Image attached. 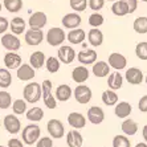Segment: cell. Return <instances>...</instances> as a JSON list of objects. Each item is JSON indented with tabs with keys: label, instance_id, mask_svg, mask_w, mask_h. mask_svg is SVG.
<instances>
[{
	"label": "cell",
	"instance_id": "6da1fadb",
	"mask_svg": "<svg viewBox=\"0 0 147 147\" xmlns=\"http://www.w3.org/2000/svg\"><path fill=\"white\" fill-rule=\"evenodd\" d=\"M41 94H42L41 85L37 84V82H29L27 86H24V90H23L24 99L29 103L38 102L41 99Z\"/></svg>",
	"mask_w": 147,
	"mask_h": 147
},
{
	"label": "cell",
	"instance_id": "7a4b0ae2",
	"mask_svg": "<svg viewBox=\"0 0 147 147\" xmlns=\"http://www.w3.org/2000/svg\"><path fill=\"white\" fill-rule=\"evenodd\" d=\"M40 134H41V130L38 127V125H34V123L28 125V126H25L23 129V135H21L23 137V142L25 144H28V146H31V144L37 142V139L40 138Z\"/></svg>",
	"mask_w": 147,
	"mask_h": 147
},
{
	"label": "cell",
	"instance_id": "3957f363",
	"mask_svg": "<svg viewBox=\"0 0 147 147\" xmlns=\"http://www.w3.org/2000/svg\"><path fill=\"white\" fill-rule=\"evenodd\" d=\"M41 90H42V94L41 97L44 98V103L48 109H56L57 107V101L52 94V81L51 80H45L42 84H41Z\"/></svg>",
	"mask_w": 147,
	"mask_h": 147
},
{
	"label": "cell",
	"instance_id": "277c9868",
	"mask_svg": "<svg viewBox=\"0 0 147 147\" xmlns=\"http://www.w3.org/2000/svg\"><path fill=\"white\" fill-rule=\"evenodd\" d=\"M65 31L62 28H58V27H53L51 28L47 33V41L48 44L52 45V47H58L61 45L64 41H65Z\"/></svg>",
	"mask_w": 147,
	"mask_h": 147
},
{
	"label": "cell",
	"instance_id": "5b68a950",
	"mask_svg": "<svg viewBox=\"0 0 147 147\" xmlns=\"http://www.w3.org/2000/svg\"><path fill=\"white\" fill-rule=\"evenodd\" d=\"M73 94H74L76 101H77L78 103H81V105L89 103L90 99H92V89H90L89 86L82 85V84L76 88L74 92H73Z\"/></svg>",
	"mask_w": 147,
	"mask_h": 147
},
{
	"label": "cell",
	"instance_id": "8992f818",
	"mask_svg": "<svg viewBox=\"0 0 147 147\" xmlns=\"http://www.w3.org/2000/svg\"><path fill=\"white\" fill-rule=\"evenodd\" d=\"M1 45L9 52H16L20 49V40L15 33H4L1 37Z\"/></svg>",
	"mask_w": 147,
	"mask_h": 147
},
{
	"label": "cell",
	"instance_id": "52a82bcc",
	"mask_svg": "<svg viewBox=\"0 0 147 147\" xmlns=\"http://www.w3.org/2000/svg\"><path fill=\"white\" fill-rule=\"evenodd\" d=\"M3 123H4L5 130H7L9 134H13V135L19 133L21 129V122L16 117V114H8V115H5L4 117Z\"/></svg>",
	"mask_w": 147,
	"mask_h": 147
},
{
	"label": "cell",
	"instance_id": "ba28073f",
	"mask_svg": "<svg viewBox=\"0 0 147 147\" xmlns=\"http://www.w3.org/2000/svg\"><path fill=\"white\" fill-rule=\"evenodd\" d=\"M47 129H48L49 135L52 138H55V139H60L65 134L64 125H62L61 121H58V119H51L48 122V125H47Z\"/></svg>",
	"mask_w": 147,
	"mask_h": 147
},
{
	"label": "cell",
	"instance_id": "9c48e42d",
	"mask_svg": "<svg viewBox=\"0 0 147 147\" xmlns=\"http://www.w3.org/2000/svg\"><path fill=\"white\" fill-rule=\"evenodd\" d=\"M58 60H60V62H62V64H72L73 61H74L76 58V51L72 48V47H69V45H62V47H60L58 48Z\"/></svg>",
	"mask_w": 147,
	"mask_h": 147
},
{
	"label": "cell",
	"instance_id": "30bf717a",
	"mask_svg": "<svg viewBox=\"0 0 147 147\" xmlns=\"http://www.w3.org/2000/svg\"><path fill=\"white\" fill-rule=\"evenodd\" d=\"M44 40V33L41 29L36 28H29L25 32V42L28 45H40Z\"/></svg>",
	"mask_w": 147,
	"mask_h": 147
},
{
	"label": "cell",
	"instance_id": "8fae6325",
	"mask_svg": "<svg viewBox=\"0 0 147 147\" xmlns=\"http://www.w3.org/2000/svg\"><path fill=\"white\" fill-rule=\"evenodd\" d=\"M47 21H48V17L44 12H33V13L29 16V21L28 24L31 28H36V29H41L47 25Z\"/></svg>",
	"mask_w": 147,
	"mask_h": 147
},
{
	"label": "cell",
	"instance_id": "7c38bea8",
	"mask_svg": "<svg viewBox=\"0 0 147 147\" xmlns=\"http://www.w3.org/2000/svg\"><path fill=\"white\" fill-rule=\"evenodd\" d=\"M81 16L76 12H72V13H66L65 16L62 17V25L68 29H74V28H78L80 24H81Z\"/></svg>",
	"mask_w": 147,
	"mask_h": 147
},
{
	"label": "cell",
	"instance_id": "4fadbf2b",
	"mask_svg": "<svg viewBox=\"0 0 147 147\" xmlns=\"http://www.w3.org/2000/svg\"><path fill=\"white\" fill-rule=\"evenodd\" d=\"M125 77H126V81L131 85H139L143 81V73L138 68H129L126 70Z\"/></svg>",
	"mask_w": 147,
	"mask_h": 147
},
{
	"label": "cell",
	"instance_id": "5bb4252c",
	"mask_svg": "<svg viewBox=\"0 0 147 147\" xmlns=\"http://www.w3.org/2000/svg\"><path fill=\"white\" fill-rule=\"evenodd\" d=\"M88 119L93 125H99L105 119V111L102 110V107L99 106H92L88 110Z\"/></svg>",
	"mask_w": 147,
	"mask_h": 147
},
{
	"label": "cell",
	"instance_id": "9a60e30c",
	"mask_svg": "<svg viewBox=\"0 0 147 147\" xmlns=\"http://www.w3.org/2000/svg\"><path fill=\"white\" fill-rule=\"evenodd\" d=\"M77 58L82 65H92L97 61V52L93 49H84L77 55Z\"/></svg>",
	"mask_w": 147,
	"mask_h": 147
},
{
	"label": "cell",
	"instance_id": "2e32d148",
	"mask_svg": "<svg viewBox=\"0 0 147 147\" xmlns=\"http://www.w3.org/2000/svg\"><path fill=\"white\" fill-rule=\"evenodd\" d=\"M109 65L111 68L117 69V70H121V69H125L127 65V60L126 57L121 53H111L109 56Z\"/></svg>",
	"mask_w": 147,
	"mask_h": 147
},
{
	"label": "cell",
	"instance_id": "e0dca14e",
	"mask_svg": "<svg viewBox=\"0 0 147 147\" xmlns=\"http://www.w3.org/2000/svg\"><path fill=\"white\" fill-rule=\"evenodd\" d=\"M34 77V69L31 66V64H21L17 68V78L20 81H29Z\"/></svg>",
	"mask_w": 147,
	"mask_h": 147
},
{
	"label": "cell",
	"instance_id": "ac0fdd59",
	"mask_svg": "<svg viewBox=\"0 0 147 147\" xmlns=\"http://www.w3.org/2000/svg\"><path fill=\"white\" fill-rule=\"evenodd\" d=\"M68 123L73 129H84L86 125V118L81 113L73 111L68 115Z\"/></svg>",
	"mask_w": 147,
	"mask_h": 147
},
{
	"label": "cell",
	"instance_id": "d6986e66",
	"mask_svg": "<svg viewBox=\"0 0 147 147\" xmlns=\"http://www.w3.org/2000/svg\"><path fill=\"white\" fill-rule=\"evenodd\" d=\"M85 38H86V33L81 28L70 29V32L66 34V40H68L70 44H81Z\"/></svg>",
	"mask_w": 147,
	"mask_h": 147
},
{
	"label": "cell",
	"instance_id": "ffe728a7",
	"mask_svg": "<svg viewBox=\"0 0 147 147\" xmlns=\"http://www.w3.org/2000/svg\"><path fill=\"white\" fill-rule=\"evenodd\" d=\"M4 65L7 66V69H17L21 65V57L15 52H8L4 56Z\"/></svg>",
	"mask_w": 147,
	"mask_h": 147
},
{
	"label": "cell",
	"instance_id": "44dd1931",
	"mask_svg": "<svg viewBox=\"0 0 147 147\" xmlns=\"http://www.w3.org/2000/svg\"><path fill=\"white\" fill-rule=\"evenodd\" d=\"M66 143L69 147H81L84 143V138L81 133L77 130H70L66 134Z\"/></svg>",
	"mask_w": 147,
	"mask_h": 147
},
{
	"label": "cell",
	"instance_id": "7402d4cb",
	"mask_svg": "<svg viewBox=\"0 0 147 147\" xmlns=\"http://www.w3.org/2000/svg\"><path fill=\"white\" fill-rule=\"evenodd\" d=\"M72 78L77 84H84L86 80L89 78V70L85 66H77L73 69L72 72Z\"/></svg>",
	"mask_w": 147,
	"mask_h": 147
},
{
	"label": "cell",
	"instance_id": "603a6c76",
	"mask_svg": "<svg viewBox=\"0 0 147 147\" xmlns=\"http://www.w3.org/2000/svg\"><path fill=\"white\" fill-rule=\"evenodd\" d=\"M92 72L96 77H106L110 73V65H107L105 61H97L93 64Z\"/></svg>",
	"mask_w": 147,
	"mask_h": 147
},
{
	"label": "cell",
	"instance_id": "cb8c5ba5",
	"mask_svg": "<svg viewBox=\"0 0 147 147\" xmlns=\"http://www.w3.org/2000/svg\"><path fill=\"white\" fill-rule=\"evenodd\" d=\"M88 40H89L90 45H93V47H99V45L103 42V34L98 28H92L89 31V33H88Z\"/></svg>",
	"mask_w": 147,
	"mask_h": 147
},
{
	"label": "cell",
	"instance_id": "d4e9b609",
	"mask_svg": "<svg viewBox=\"0 0 147 147\" xmlns=\"http://www.w3.org/2000/svg\"><path fill=\"white\" fill-rule=\"evenodd\" d=\"M114 113L118 118H126L131 114V105L129 102H118L115 103V109H114Z\"/></svg>",
	"mask_w": 147,
	"mask_h": 147
},
{
	"label": "cell",
	"instance_id": "484cf974",
	"mask_svg": "<svg viewBox=\"0 0 147 147\" xmlns=\"http://www.w3.org/2000/svg\"><path fill=\"white\" fill-rule=\"evenodd\" d=\"M72 88L69 85H60L56 89V99L61 101V102H65L72 97Z\"/></svg>",
	"mask_w": 147,
	"mask_h": 147
},
{
	"label": "cell",
	"instance_id": "4316f807",
	"mask_svg": "<svg viewBox=\"0 0 147 147\" xmlns=\"http://www.w3.org/2000/svg\"><path fill=\"white\" fill-rule=\"evenodd\" d=\"M45 60H47V57H45L44 52H41V51L33 52L31 55V57H29V62H31V66L33 69H40L41 66L44 65Z\"/></svg>",
	"mask_w": 147,
	"mask_h": 147
},
{
	"label": "cell",
	"instance_id": "83f0119b",
	"mask_svg": "<svg viewBox=\"0 0 147 147\" xmlns=\"http://www.w3.org/2000/svg\"><path fill=\"white\" fill-rule=\"evenodd\" d=\"M123 85V77L118 72L111 73L107 78V86L111 90H119Z\"/></svg>",
	"mask_w": 147,
	"mask_h": 147
},
{
	"label": "cell",
	"instance_id": "f1b7e54d",
	"mask_svg": "<svg viewBox=\"0 0 147 147\" xmlns=\"http://www.w3.org/2000/svg\"><path fill=\"white\" fill-rule=\"evenodd\" d=\"M11 32L15 34H21L25 31V21L23 17H13L12 21H9Z\"/></svg>",
	"mask_w": 147,
	"mask_h": 147
},
{
	"label": "cell",
	"instance_id": "f546056e",
	"mask_svg": "<svg viewBox=\"0 0 147 147\" xmlns=\"http://www.w3.org/2000/svg\"><path fill=\"white\" fill-rule=\"evenodd\" d=\"M121 129H122V131L126 135H129V137H131V135H135L138 131V123L135 122L134 119H126L122 122V126H121Z\"/></svg>",
	"mask_w": 147,
	"mask_h": 147
},
{
	"label": "cell",
	"instance_id": "4dcf8cb0",
	"mask_svg": "<svg viewBox=\"0 0 147 147\" xmlns=\"http://www.w3.org/2000/svg\"><path fill=\"white\" fill-rule=\"evenodd\" d=\"M4 8L11 13H17L23 8V0H3Z\"/></svg>",
	"mask_w": 147,
	"mask_h": 147
},
{
	"label": "cell",
	"instance_id": "1f68e13d",
	"mask_svg": "<svg viewBox=\"0 0 147 147\" xmlns=\"http://www.w3.org/2000/svg\"><path fill=\"white\" fill-rule=\"evenodd\" d=\"M102 102L106 106H114L118 102V96H117L115 90H105L102 93Z\"/></svg>",
	"mask_w": 147,
	"mask_h": 147
},
{
	"label": "cell",
	"instance_id": "d6a6232c",
	"mask_svg": "<svg viewBox=\"0 0 147 147\" xmlns=\"http://www.w3.org/2000/svg\"><path fill=\"white\" fill-rule=\"evenodd\" d=\"M133 28H134V31L137 32V33H139V34L147 33V17L146 16L137 17V19L134 20Z\"/></svg>",
	"mask_w": 147,
	"mask_h": 147
},
{
	"label": "cell",
	"instance_id": "836d02e7",
	"mask_svg": "<svg viewBox=\"0 0 147 147\" xmlns=\"http://www.w3.org/2000/svg\"><path fill=\"white\" fill-rule=\"evenodd\" d=\"M44 118V111L41 107H32L31 110L27 111V119L32 121V122H38Z\"/></svg>",
	"mask_w": 147,
	"mask_h": 147
},
{
	"label": "cell",
	"instance_id": "e575fe53",
	"mask_svg": "<svg viewBox=\"0 0 147 147\" xmlns=\"http://www.w3.org/2000/svg\"><path fill=\"white\" fill-rule=\"evenodd\" d=\"M12 84V76L9 73V69L0 68V88H9Z\"/></svg>",
	"mask_w": 147,
	"mask_h": 147
},
{
	"label": "cell",
	"instance_id": "d590c367",
	"mask_svg": "<svg viewBox=\"0 0 147 147\" xmlns=\"http://www.w3.org/2000/svg\"><path fill=\"white\" fill-rule=\"evenodd\" d=\"M12 111L16 115L24 114L27 111V101L25 99H15L12 103Z\"/></svg>",
	"mask_w": 147,
	"mask_h": 147
},
{
	"label": "cell",
	"instance_id": "8d00e7d4",
	"mask_svg": "<svg viewBox=\"0 0 147 147\" xmlns=\"http://www.w3.org/2000/svg\"><path fill=\"white\" fill-rule=\"evenodd\" d=\"M45 66L49 73H57L60 69V60L57 57H48L45 60Z\"/></svg>",
	"mask_w": 147,
	"mask_h": 147
},
{
	"label": "cell",
	"instance_id": "74e56055",
	"mask_svg": "<svg viewBox=\"0 0 147 147\" xmlns=\"http://www.w3.org/2000/svg\"><path fill=\"white\" fill-rule=\"evenodd\" d=\"M135 55H137V57L139 60L147 61V41L137 44V47H135Z\"/></svg>",
	"mask_w": 147,
	"mask_h": 147
},
{
	"label": "cell",
	"instance_id": "f35d334b",
	"mask_svg": "<svg viewBox=\"0 0 147 147\" xmlns=\"http://www.w3.org/2000/svg\"><path fill=\"white\" fill-rule=\"evenodd\" d=\"M69 4L74 12H84L88 7V0H69Z\"/></svg>",
	"mask_w": 147,
	"mask_h": 147
},
{
	"label": "cell",
	"instance_id": "ab89813d",
	"mask_svg": "<svg viewBox=\"0 0 147 147\" xmlns=\"http://www.w3.org/2000/svg\"><path fill=\"white\" fill-rule=\"evenodd\" d=\"M12 105V97L8 92H0V109H8Z\"/></svg>",
	"mask_w": 147,
	"mask_h": 147
},
{
	"label": "cell",
	"instance_id": "60d3db41",
	"mask_svg": "<svg viewBox=\"0 0 147 147\" xmlns=\"http://www.w3.org/2000/svg\"><path fill=\"white\" fill-rule=\"evenodd\" d=\"M113 147H131V142L125 135H115L113 139Z\"/></svg>",
	"mask_w": 147,
	"mask_h": 147
},
{
	"label": "cell",
	"instance_id": "b9f144b4",
	"mask_svg": "<svg viewBox=\"0 0 147 147\" xmlns=\"http://www.w3.org/2000/svg\"><path fill=\"white\" fill-rule=\"evenodd\" d=\"M103 23H105V19H103V16L101 13H98V12H94V13H92L89 16V24L92 25L93 28L101 27Z\"/></svg>",
	"mask_w": 147,
	"mask_h": 147
},
{
	"label": "cell",
	"instance_id": "7bdbcfd3",
	"mask_svg": "<svg viewBox=\"0 0 147 147\" xmlns=\"http://www.w3.org/2000/svg\"><path fill=\"white\" fill-rule=\"evenodd\" d=\"M111 12H113L115 16H119V17L129 15L127 13V11H126V8L123 7V4L121 3V0L119 1H114V4L111 5Z\"/></svg>",
	"mask_w": 147,
	"mask_h": 147
},
{
	"label": "cell",
	"instance_id": "ee69618b",
	"mask_svg": "<svg viewBox=\"0 0 147 147\" xmlns=\"http://www.w3.org/2000/svg\"><path fill=\"white\" fill-rule=\"evenodd\" d=\"M121 3L123 4V7L126 8L127 13L135 12V9L138 7V0H121Z\"/></svg>",
	"mask_w": 147,
	"mask_h": 147
},
{
	"label": "cell",
	"instance_id": "f6af8a7d",
	"mask_svg": "<svg viewBox=\"0 0 147 147\" xmlns=\"http://www.w3.org/2000/svg\"><path fill=\"white\" fill-rule=\"evenodd\" d=\"M105 5V0H88V7L94 12H98Z\"/></svg>",
	"mask_w": 147,
	"mask_h": 147
},
{
	"label": "cell",
	"instance_id": "bcb514c9",
	"mask_svg": "<svg viewBox=\"0 0 147 147\" xmlns=\"http://www.w3.org/2000/svg\"><path fill=\"white\" fill-rule=\"evenodd\" d=\"M36 147H53V140L49 137L38 138L36 142Z\"/></svg>",
	"mask_w": 147,
	"mask_h": 147
},
{
	"label": "cell",
	"instance_id": "7dc6e473",
	"mask_svg": "<svg viewBox=\"0 0 147 147\" xmlns=\"http://www.w3.org/2000/svg\"><path fill=\"white\" fill-rule=\"evenodd\" d=\"M8 28H9V21H8V19L7 17L0 16V34L5 33Z\"/></svg>",
	"mask_w": 147,
	"mask_h": 147
},
{
	"label": "cell",
	"instance_id": "c3c4849f",
	"mask_svg": "<svg viewBox=\"0 0 147 147\" xmlns=\"http://www.w3.org/2000/svg\"><path fill=\"white\" fill-rule=\"evenodd\" d=\"M138 109H139V111H142V113H147V94L139 99V102H138Z\"/></svg>",
	"mask_w": 147,
	"mask_h": 147
},
{
	"label": "cell",
	"instance_id": "681fc988",
	"mask_svg": "<svg viewBox=\"0 0 147 147\" xmlns=\"http://www.w3.org/2000/svg\"><path fill=\"white\" fill-rule=\"evenodd\" d=\"M8 147H24V144H23V142L20 139L13 138V139L8 140Z\"/></svg>",
	"mask_w": 147,
	"mask_h": 147
},
{
	"label": "cell",
	"instance_id": "f907efd6",
	"mask_svg": "<svg viewBox=\"0 0 147 147\" xmlns=\"http://www.w3.org/2000/svg\"><path fill=\"white\" fill-rule=\"evenodd\" d=\"M142 135H143V139L146 140V143H147V125L143 127V130H142Z\"/></svg>",
	"mask_w": 147,
	"mask_h": 147
},
{
	"label": "cell",
	"instance_id": "816d5d0a",
	"mask_svg": "<svg viewBox=\"0 0 147 147\" xmlns=\"http://www.w3.org/2000/svg\"><path fill=\"white\" fill-rule=\"evenodd\" d=\"M135 147H147V143H138Z\"/></svg>",
	"mask_w": 147,
	"mask_h": 147
},
{
	"label": "cell",
	"instance_id": "f5cc1de1",
	"mask_svg": "<svg viewBox=\"0 0 147 147\" xmlns=\"http://www.w3.org/2000/svg\"><path fill=\"white\" fill-rule=\"evenodd\" d=\"M105 1H106V0H105ZM107 1H115V0H107Z\"/></svg>",
	"mask_w": 147,
	"mask_h": 147
},
{
	"label": "cell",
	"instance_id": "db71d44e",
	"mask_svg": "<svg viewBox=\"0 0 147 147\" xmlns=\"http://www.w3.org/2000/svg\"><path fill=\"white\" fill-rule=\"evenodd\" d=\"M0 12H1V3H0Z\"/></svg>",
	"mask_w": 147,
	"mask_h": 147
},
{
	"label": "cell",
	"instance_id": "11a10c76",
	"mask_svg": "<svg viewBox=\"0 0 147 147\" xmlns=\"http://www.w3.org/2000/svg\"><path fill=\"white\" fill-rule=\"evenodd\" d=\"M142 1H144V3H147V0H142Z\"/></svg>",
	"mask_w": 147,
	"mask_h": 147
},
{
	"label": "cell",
	"instance_id": "9f6ffc18",
	"mask_svg": "<svg viewBox=\"0 0 147 147\" xmlns=\"http://www.w3.org/2000/svg\"><path fill=\"white\" fill-rule=\"evenodd\" d=\"M146 84H147V76H146Z\"/></svg>",
	"mask_w": 147,
	"mask_h": 147
},
{
	"label": "cell",
	"instance_id": "6f0895ef",
	"mask_svg": "<svg viewBox=\"0 0 147 147\" xmlns=\"http://www.w3.org/2000/svg\"><path fill=\"white\" fill-rule=\"evenodd\" d=\"M0 126H1V121H0Z\"/></svg>",
	"mask_w": 147,
	"mask_h": 147
},
{
	"label": "cell",
	"instance_id": "680465c9",
	"mask_svg": "<svg viewBox=\"0 0 147 147\" xmlns=\"http://www.w3.org/2000/svg\"><path fill=\"white\" fill-rule=\"evenodd\" d=\"M0 147H4V146H0Z\"/></svg>",
	"mask_w": 147,
	"mask_h": 147
}]
</instances>
